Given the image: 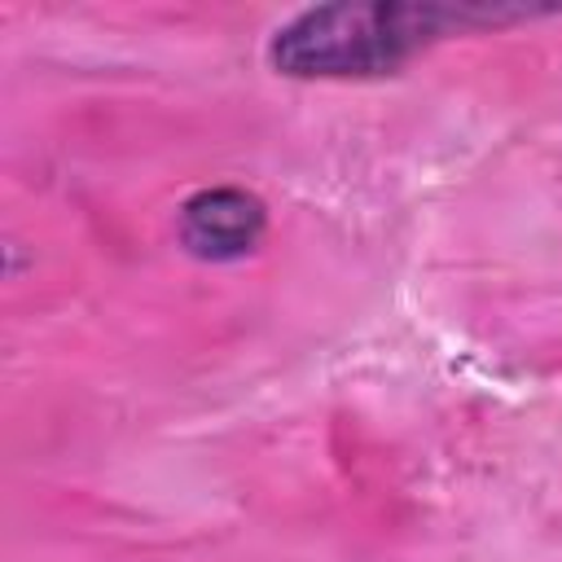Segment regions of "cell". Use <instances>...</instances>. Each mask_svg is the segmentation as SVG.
<instances>
[{
	"label": "cell",
	"instance_id": "6da1fadb",
	"mask_svg": "<svg viewBox=\"0 0 562 562\" xmlns=\"http://www.w3.org/2000/svg\"><path fill=\"white\" fill-rule=\"evenodd\" d=\"M492 13L439 4H321L272 35V66L294 79H364L404 66L448 26Z\"/></svg>",
	"mask_w": 562,
	"mask_h": 562
},
{
	"label": "cell",
	"instance_id": "7a4b0ae2",
	"mask_svg": "<svg viewBox=\"0 0 562 562\" xmlns=\"http://www.w3.org/2000/svg\"><path fill=\"white\" fill-rule=\"evenodd\" d=\"M263 202L246 189H202L180 211V241L198 259H241L263 237Z\"/></svg>",
	"mask_w": 562,
	"mask_h": 562
}]
</instances>
